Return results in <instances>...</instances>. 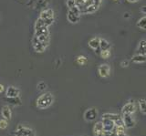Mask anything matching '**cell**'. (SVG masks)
<instances>
[{
  "mask_svg": "<svg viewBox=\"0 0 146 136\" xmlns=\"http://www.w3.org/2000/svg\"><path fill=\"white\" fill-rule=\"evenodd\" d=\"M54 97L52 93L50 92H45L41 94L40 96L36 100V107L40 110H45L48 109L51 104L53 103Z\"/></svg>",
  "mask_w": 146,
  "mask_h": 136,
  "instance_id": "obj_1",
  "label": "cell"
},
{
  "mask_svg": "<svg viewBox=\"0 0 146 136\" xmlns=\"http://www.w3.org/2000/svg\"><path fill=\"white\" fill-rule=\"evenodd\" d=\"M34 36L35 37H39V36H49V29L48 27L46 26L43 20L38 19L36 20L34 24Z\"/></svg>",
  "mask_w": 146,
  "mask_h": 136,
  "instance_id": "obj_2",
  "label": "cell"
},
{
  "mask_svg": "<svg viewBox=\"0 0 146 136\" xmlns=\"http://www.w3.org/2000/svg\"><path fill=\"white\" fill-rule=\"evenodd\" d=\"M39 19L43 20L46 26L50 27L55 21V14H54V10L52 8H48L46 7L44 9L41 10L40 12V16Z\"/></svg>",
  "mask_w": 146,
  "mask_h": 136,
  "instance_id": "obj_3",
  "label": "cell"
},
{
  "mask_svg": "<svg viewBox=\"0 0 146 136\" xmlns=\"http://www.w3.org/2000/svg\"><path fill=\"white\" fill-rule=\"evenodd\" d=\"M80 17H81L80 9L77 6L71 7L68 10L67 19L71 24H77L80 20Z\"/></svg>",
  "mask_w": 146,
  "mask_h": 136,
  "instance_id": "obj_4",
  "label": "cell"
},
{
  "mask_svg": "<svg viewBox=\"0 0 146 136\" xmlns=\"http://www.w3.org/2000/svg\"><path fill=\"white\" fill-rule=\"evenodd\" d=\"M14 135L15 136H35L34 131L30 128H27V127L23 125H18L17 130L14 131Z\"/></svg>",
  "mask_w": 146,
  "mask_h": 136,
  "instance_id": "obj_5",
  "label": "cell"
},
{
  "mask_svg": "<svg viewBox=\"0 0 146 136\" xmlns=\"http://www.w3.org/2000/svg\"><path fill=\"white\" fill-rule=\"evenodd\" d=\"M121 119L123 121V125L126 129L133 128L136 124L135 118L133 117V114H121Z\"/></svg>",
  "mask_w": 146,
  "mask_h": 136,
  "instance_id": "obj_6",
  "label": "cell"
},
{
  "mask_svg": "<svg viewBox=\"0 0 146 136\" xmlns=\"http://www.w3.org/2000/svg\"><path fill=\"white\" fill-rule=\"evenodd\" d=\"M32 45H33L34 50L36 53H43L46 49H47V48L48 47V46H47V45H45L44 43L41 42L40 40H38L35 37V36H34L33 39H32Z\"/></svg>",
  "mask_w": 146,
  "mask_h": 136,
  "instance_id": "obj_7",
  "label": "cell"
},
{
  "mask_svg": "<svg viewBox=\"0 0 146 136\" xmlns=\"http://www.w3.org/2000/svg\"><path fill=\"white\" fill-rule=\"evenodd\" d=\"M98 73L102 78H108L111 75V67L106 63L100 64L98 68Z\"/></svg>",
  "mask_w": 146,
  "mask_h": 136,
  "instance_id": "obj_8",
  "label": "cell"
},
{
  "mask_svg": "<svg viewBox=\"0 0 146 136\" xmlns=\"http://www.w3.org/2000/svg\"><path fill=\"white\" fill-rule=\"evenodd\" d=\"M135 111H136V104L133 101L126 103L121 109V114H134Z\"/></svg>",
  "mask_w": 146,
  "mask_h": 136,
  "instance_id": "obj_9",
  "label": "cell"
},
{
  "mask_svg": "<svg viewBox=\"0 0 146 136\" xmlns=\"http://www.w3.org/2000/svg\"><path fill=\"white\" fill-rule=\"evenodd\" d=\"M97 117H98V111L95 108H90L84 112V118L88 121H92Z\"/></svg>",
  "mask_w": 146,
  "mask_h": 136,
  "instance_id": "obj_10",
  "label": "cell"
},
{
  "mask_svg": "<svg viewBox=\"0 0 146 136\" xmlns=\"http://www.w3.org/2000/svg\"><path fill=\"white\" fill-rule=\"evenodd\" d=\"M100 38L95 37V38H90V39L89 40V42H88L89 47H90L91 49H92V50H94L96 53H98V54H100Z\"/></svg>",
  "mask_w": 146,
  "mask_h": 136,
  "instance_id": "obj_11",
  "label": "cell"
},
{
  "mask_svg": "<svg viewBox=\"0 0 146 136\" xmlns=\"http://www.w3.org/2000/svg\"><path fill=\"white\" fill-rule=\"evenodd\" d=\"M32 4H33V6H32V8H34V9H44V8L47 7L48 4L49 2V0H32Z\"/></svg>",
  "mask_w": 146,
  "mask_h": 136,
  "instance_id": "obj_12",
  "label": "cell"
},
{
  "mask_svg": "<svg viewBox=\"0 0 146 136\" xmlns=\"http://www.w3.org/2000/svg\"><path fill=\"white\" fill-rule=\"evenodd\" d=\"M20 90L14 86H9L6 90V96L7 98H16L19 97Z\"/></svg>",
  "mask_w": 146,
  "mask_h": 136,
  "instance_id": "obj_13",
  "label": "cell"
},
{
  "mask_svg": "<svg viewBox=\"0 0 146 136\" xmlns=\"http://www.w3.org/2000/svg\"><path fill=\"white\" fill-rule=\"evenodd\" d=\"M102 121L105 131H112L113 128L115 127V122L111 119H102Z\"/></svg>",
  "mask_w": 146,
  "mask_h": 136,
  "instance_id": "obj_14",
  "label": "cell"
},
{
  "mask_svg": "<svg viewBox=\"0 0 146 136\" xmlns=\"http://www.w3.org/2000/svg\"><path fill=\"white\" fill-rule=\"evenodd\" d=\"M2 116L5 120H7V121L11 120V116H12V112H11V110L10 108L8 106H3L2 107Z\"/></svg>",
  "mask_w": 146,
  "mask_h": 136,
  "instance_id": "obj_15",
  "label": "cell"
},
{
  "mask_svg": "<svg viewBox=\"0 0 146 136\" xmlns=\"http://www.w3.org/2000/svg\"><path fill=\"white\" fill-rule=\"evenodd\" d=\"M131 61L135 63V64H143V63L146 62V56L141 55V54H136V55L132 56Z\"/></svg>",
  "mask_w": 146,
  "mask_h": 136,
  "instance_id": "obj_16",
  "label": "cell"
},
{
  "mask_svg": "<svg viewBox=\"0 0 146 136\" xmlns=\"http://www.w3.org/2000/svg\"><path fill=\"white\" fill-rule=\"evenodd\" d=\"M98 9H99V7L92 4V5H90L87 7L83 8L82 10H80V13H81V15L82 14H92V13H95Z\"/></svg>",
  "mask_w": 146,
  "mask_h": 136,
  "instance_id": "obj_17",
  "label": "cell"
},
{
  "mask_svg": "<svg viewBox=\"0 0 146 136\" xmlns=\"http://www.w3.org/2000/svg\"><path fill=\"white\" fill-rule=\"evenodd\" d=\"M137 52L141 55L146 56V40L145 39H141L139 42L138 48H137Z\"/></svg>",
  "mask_w": 146,
  "mask_h": 136,
  "instance_id": "obj_18",
  "label": "cell"
},
{
  "mask_svg": "<svg viewBox=\"0 0 146 136\" xmlns=\"http://www.w3.org/2000/svg\"><path fill=\"white\" fill-rule=\"evenodd\" d=\"M111 45L107 39L105 38H100V50H107V49H111Z\"/></svg>",
  "mask_w": 146,
  "mask_h": 136,
  "instance_id": "obj_19",
  "label": "cell"
},
{
  "mask_svg": "<svg viewBox=\"0 0 146 136\" xmlns=\"http://www.w3.org/2000/svg\"><path fill=\"white\" fill-rule=\"evenodd\" d=\"M104 131L103 129V124H102V121H97L96 123L94 124L93 126V133H94V135H97L100 133H102Z\"/></svg>",
  "mask_w": 146,
  "mask_h": 136,
  "instance_id": "obj_20",
  "label": "cell"
},
{
  "mask_svg": "<svg viewBox=\"0 0 146 136\" xmlns=\"http://www.w3.org/2000/svg\"><path fill=\"white\" fill-rule=\"evenodd\" d=\"M136 26L138 27L140 29L146 31V16L141 17V19L137 21Z\"/></svg>",
  "mask_w": 146,
  "mask_h": 136,
  "instance_id": "obj_21",
  "label": "cell"
},
{
  "mask_svg": "<svg viewBox=\"0 0 146 136\" xmlns=\"http://www.w3.org/2000/svg\"><path fill=\"white\" fill-rule=\"evenodd\" d=\"M138 104H139V108L140 111L143 114L146 115V100L144 99H140L138 101Z\"/></svg>",
  "mask_w": 146,
  "mask_h": 136,
  "instance_id": "obj_22",
  "label": "cell"
},
{
  "mask_svg": "<svg viewBox=\"0 0 146 136\" xmlns=\"http://www.w3.org/2000/svg\"><path fill=\"white\" fill-rule=\"evenodd\" d=\"M7 101L13 104V105L17 106V105H20L21 104V100L19 99V97H16V98H7Z\"/></svg>",
  "mask_w": 146,
  "mask_h": 136,
  "instance_id": "obj_23",
  "label": "cell"
},
{
  "mask_svg": "<svg viewBox=\"0 0 146 136\" xmlns=\"http://www.w3.org/2000/svg\"><path fill=\"white\" fill-rule=\"evenodd\" d=\"M87 61H88V60H87V58L85 56H83V55H80V56H78L76 58V62L80 66L85 65L87 63Z\"/></svg>",
  "mask_w": 146,
  "mask_h": 136,
  "instance_id": "obj_24",
  "label": "cell"
},
{
  "mask_svg": "<svg viewBox=\"0 0 146 136\" xmlns=\"http://www.w3.org/2000/svg\"><path fill=\"white\" fill-rule=\"evenodd\" d=\"M100 56L102 57L103 60H107L111 57V49H107V50H100Z\"/></svg>",
  "mask_w": 146,
  "mask_h": 136,
  "instance_id": "obj_25",
  "label": "cell"
},
{
  "mask_svg": "<svg viewBox=\"0 0 146 136\" xmlns=\"http://www.w3.org/2000/svg\"><path fill=\"white\" fill-rule=\"evenodd\" d=\"M7 126H8V122L7 120H5V119L0 120V129L5 130L7 128Z\"/></svg>",
  "mask_w": 146,
  "mask_h": 136,
  "instance_id": "obj_26",
  "label": "cell"
},
{
  "mask_svg": "<svg viewBox=\"0 0 146 136\" xmlns=\"http://www.w3.org/2000/svg\"><path fill=\"white\" fill-rule=\"evenodd\" d=\"M36 88H38V90L42 92V90H45L46 88H47V84H46L44 81H40V82H38V85H36Z\"/></svg>",
  "mask_w": 146,
  "mask_h": 136,
  "instance_id": "obj_27",
  "label": "cell"
},
{
  "mask_svg": "<svg viewBox=\"0 0 146 136\" xmlns=\"http://www.w3.org/2000/svg\"><path fill=\"white\" fill-rule=\"evenodd\" d=\"M87 0H75V3H76V6L80 8V9H81L82 7H83V6L85 5Z\"/></svg>",
  "mask_w": 146,
  "mask_h": 136,
  "instance_id": "obj_28",
  "label": "cell"
},
{
  "mask_svg": "<svg viewBox=\"0 0 146 136\" xmlns=\"http://www.w3.org/2000/svg\"><path fill=\"white\" fill-rule=\"evenodd\" d=\"M66 5H67L68 9L71 8V7H75L76 6L75 0H66Z\"/></svg>",
  "mask_w": 146,
  "mask_h": 136,
  "instance_id": "obj_29",
  "label": "cell"
},
{
  "mask_svg": "<svg viewBox=\"0 0 146 136\" xmlns=\"http://www.w3.org/2000/svg\"><path fill=\"white\" fill-rule=\"evenodd\" d=\"M91 2H92L93 5L95 6H97V7H100V5H102V0H91Z\"/></svg>",
  "mask_w": 146,
  "mask_h": 136,
  "instance_id": "obj_30",
  "label": "cell"
},
{
  "mask_svg": "<svg viewBox=\"0 0 146 136\" xmlns=\"http://www.w3.org/2000/svg\"><path fill=\"white\" fill-rule=\"evenodd\" d=\"M129 64H130V62H129V60H122L121 62V66L122 67V68H127V67H129Z\"/></svg>",
  "mask_w": 146,
  "mask_h": 136,
  "instance_id": "obj_31",
  "label": "cell"
},
{
  "mask_svg": "<svg viewBox=\"0 0 146 136\" xmlns=\"http://www.w3.org/2000/svg\"><path fill=\"white\" fill-rule=\"evenodd\" d=\"M141 12L143 13V14L146 15V6H143L141 7Z\"/></svg>",
  "mask_w": 146,
  "mask_h": 136,
  "instance_id": "obj_32",
  "label": "cell"
},
{
  "mask_svg": "<svg viewBox=\"0 0 146 136\" xmlns=\"http://www.w3.org/2000/svg\"><path fill=\"white\" fill-rule=\"evenodd\" d=\"M126 1L129 2V3H137L139 0H126Z\"/></svg>",
  "mask_w": 146,
  "mask_h": 136,
  "instance_id": "obj_33",
  "label": "cell"
},
{
  "mask_svg": "<svg viewBox=\"0 0 146 136\" xmlns=\"http://www.w3.org/2000/svg\"><path fill=\"white\" fill-rule=\"evenodd\" d=\"M4 90H5L4 86H3L2 84H0V93H2V92H4Z\"/></svg>",
  "mask_w": 146,
  "mask_h": 136,
  "instance_id": "obj_34",
  "label": "cell"
},
{
  "mask_svg": "<svg viewBox=\"0 0 146 136\" xmlns=\"http://www.w3.org/2000/svg\"><path fill=\"white\" fill-rule=\"evenodd\" d=\"M117 136H129V135H127L126 133H123V134H117Z\"/></svg>",
  "mask_w": 146,
  "mask_h": 136,
  "instance_id": "obj_35",
  "label": "cell"
},
{
  "mask_svg": "<svg viewBox=\"0 0 146 136\" xmlns=\"http://www.w3.org/2000/svg\"><path fill=\"white\" fill-rule=\"evenodd\" d=\"M112 1H114V2H117V1H119V0H112Z\"/></svg>",
  "mask_w": 146,
  "mask_h": 136,
  "instance_id": "obj_36",
  "label": "cell"
},
{
  "mask_svg": "<svg viewBox=\"0 0 146 136\" xmlns=\"http://www.w3.org/2000/svg\"><path fill=\"white\" fill-rule=\"evenodd\" d=\"M35 136H36V135H35Z\"/></svg>",
  "mask_w": 146,
  "mask_h": 136,
  "instance_id": "obj_37",
  "label": "cell"
}]
</instances>
